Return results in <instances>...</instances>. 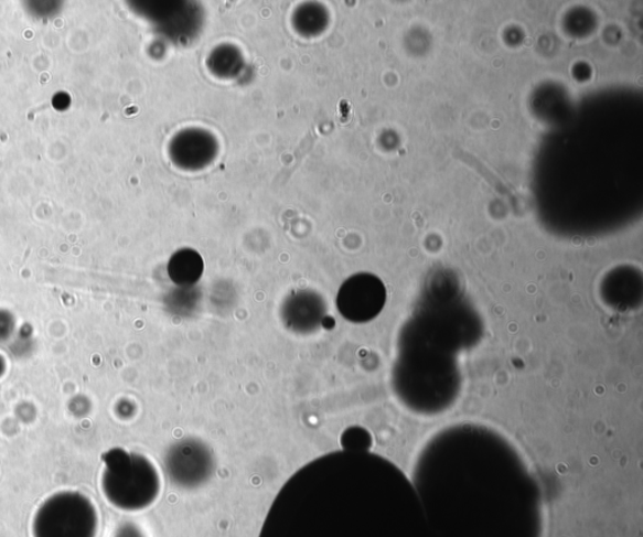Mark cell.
<instances>
[{
    "label": "cell",
    "mask_w": 643,
    "mask_h": 537,
    "mask_svg": "<svg viewBox=\"0 0 643 537\" xmlns=\"http://www.w3.org/2000/svg\"><path fill=\"white\" fill-rule=\"evenodd\" d=\"M383 286L368 275H358L344 281L337 296L340 313L351 322H366L383 305Z\"/></svg>",
    "instance_id": "cell-4"
},
{
    "label": "cell",
    "mask_w": 643,
    "mask_h": 537,
    "mask_svg": "<svg viewBox=\"0 0 643 537\" xmlns=\"http://www.w3.org/2000/svg\"><path fill=\"white\" fill-rule=\"evenodd\" d=\"M96 505L78 491H60L35 509L32 537H97Z\"/></svg>",
    "instance_id": "cell-2"
},
{
    "label": "cell",
    "mask_w": 643,
    "mask_h": 537,
    "mask_svg": "<svg viewBox=\"0 0 643 537\" xmlns=\"http://www.w3.org/2000/svg\"><path fill=\"white\" fill-rule=\"evenodd\" d=\"M282 315L286 325L292 331L310 333L323 323L325 304L323 299L313 291H296L286 300Z\"/></svg>",
    "instance_id": "cell-5"
},
{
    "label": "cell",
    "mask_w": 643,
    "mask_h": 537,
    "mask_svg": "<svg viewBox=\"0 0 643 537\" xmlns=\"http://www.w3.org/2000/svg\"><path fill=\"white\" fill-rule=\"evenodd\" d=\"M168 476L180 488L192 490L213 476L215 460L210 445L197 439H184L171 445L165 458Z\"/></svg>",
    "instance_id": "cell-3"
},
{
    "label": "cell",
    "mask_w": 643,
    "mask_h": 537,
    "mask_svg": "<svg viewBox=\"0 0 643 537\" xmlns=\"http://www.w3.org/2000/svg\"><path fill=\"white\" fill-rule=\"evenodd\" d=\"M103 493L121 512L136 513L156 504L161 479L153 463L141 454L114 450L107 453Z\"/></svg>",
    "instance_id": "cell-1"
},
{
    "label": "cell",
    "mask_w": 643,
    "mask_h": 537,
    "mask_svg": "<svg viewBox=\"0 0 643 537\" xmlns=\"http://www.w3.org/2000/svg\"><path fill=\"white\" fill-rule=\"evenodd\" d=\"M114 537H143L140 527L126 523L117 527Z\"/></svg>",
    "instance_id": "cell-8"
},
{
    "label": "cell",
    "mask_w": 643,
    "mask_h": 537,
    "mask_svg": "<svg viewBox=\"0 0 643 537\" xmlns=\"http://www.w3.org/2000/svg\"><path fill=\"white\" fill-rule=\"evenodd\" d=\"M196 300L195 291L190 287L174 291V294L170 296L167 303L172 314L189 315L195 311Z\"/></svg>",
    "instance_id": "cell-7"
},
{
    "label": "cell",
    "mask_w": 643,
    "mask_h": 537,
    "mask_svg": "<svg viewBox=\"0 0 643 537\" xmlns=\"http://www.w3.org/2000/svg\"><path fill=\"white\" fill-rule=\"evenodd\" d=\"M204 271L202 255L193 249H181L172 255L168 272L169 277L180 288H190L197 283Z\"/></svg>",
    "instance_id": "cell-6"
},
{
    "label": "cell",
    "mask_w": 643,
    "mask_h": 537,
    "mask_svg": "<svg viewBox=\"0 0 643 537\" xmlns=\"http://www.w3.org/2000/svg\"><path fill=\"white\" fill-rule=\"evenodd\" d=\"M346 473H347V454H346ZM347 505H349V500H347Z\"/></svg>",
    "instance_id": "cell-9"
}]
</instances>
